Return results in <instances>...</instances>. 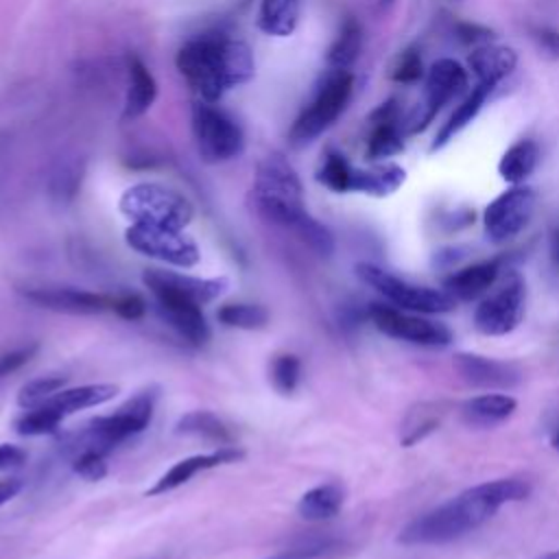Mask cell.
Returning <instances> with one entry per match:
<instances>
[{"mask_svg": "<svg viewBox=\"0 0 559 559\" xmlns=\"http://www.w3.org/2000/svg\"><path fill=\"white\" fill-rule=\"evenodd\" d=\"M295 234H297L299 240H304L317 255H321V258L332 255V251H334V236H332V231H330L323 223H319L317 218L308 216V218L295 229Z\"/></svg>", "mask_w": 559, "mask_h": 559, "instance_id": "38", "label": "cell"}, {"mask_svg": "<svg viewBox=\"0 0 559 559\" xmlns=\"http://www.w3.org/2000/svg\"><path fill=\"white\" fill-rule=\"evenodd\" d=\"M192 133L197 151L207 164H221L238 157L245 146L240 127L214 103H197L192 107Z\"/></svg>", "mask_w": 559, "mask_h": 559, "instance_id": "9", "label": "cell"}, {"mask_svg": "<svg viewBox=\"0 0 559 559\" xmlns=\"http://www.w3.org/2000/svg\"><path fill=\"white\" fill-rule=\"evenodd\" d=\"M66 384V376H41L35 380H28L20 393H17V404L22 408H33L46 402L50 395L61 391Z\"/></svg>", "mask_w": 559, "mask_h": 559, "instance_id": "37", "label": "cell"}, {"mask_svg": "<svg viewBox=\"0 0 559 559\" xmlns=\"http://www.w3.org/2000/svg\"><path fill=\"white\" fill-rule=\"evenodd\" d=\"M528 493L531 485L522 478L485 480L411 520L400 531L397 542L404 546H432L454 542L489 522L504 504L520 502Z\"/></svg>", "mask_w": 559, "mask_h": 559, "instance_id": "1", "label": "cell"}, {"mask_svg": "<svg viewBox=\"0 0 559 559\" xmlns=\"http://www.w3.org/2000/svg\"><path fill=\"white\" fill-rule=\"evenodd\" d=\"M406 179V170L393 162L376 164L371 168H354L349 192H362L371 197L393 194Z\"/></svg>", "mask_w": 559, "mask_h": 559, "instance_id": "25", "label": "cell"}, {"mask_svg": "<svg viewBox=\"0 0 559 559\" xmlns=\"http://www.w3.org/2000/svg\"><path fill=\"white\" fill-rule=\"evenodd\" d=\"M109 310L124 321H140L146 314V301L138 293H122L111 297Z\"/></svg>", "mask_w": 559, "mask_h": 559, "instance_id": "41", "label": "cell"}, {"mask_svg": "<svg viewBox=\"0 0 559 559\" xmlns=\"http://www.w3.org/2000/svg\"><path fill=\"white\" fill-rule=\"evenodd\" d=\"M493 87H496V85H491V83L478 81L476 87H472V92L454 107V111L450 114V118L441 124V129L437 131L435 142H432L430 148L437 151V148L445 146L450 140H454V135H456L459 131H463V129L478 116V111L483 109V105H485V100L489 98V94L493 92Z\"/></svg>", "mask_w": 559, "mask_h": 559, "instance_id": "24", "label": "cell"}, {"mask_svg": "<svg viewBox=\"0 0 559 559\" xmlns=\"http://www.w3.org/2000/svg\"><path fill=\"white\" fill-rule=\"evenodd\" d=\"M253 205L266 221L293 231L310 216L304 205V186L295 168L277 153L266 155L258 164Z\"/></svg>", "mask_w": 559, "mask_h": 559, "instance_id": "3", "label": "cell"}, {"mask_svg": "<svg viewBox=\"0 0 559 559\" xmlns=\"http://www.w3.org/2000/svg\"><path fill=\"white\" fill-rule=\"evenodd\" d=\"M35 352H37V345H28V347H20V349H11V352L2 354L0 356V380L15 373L20 367H24Z\"/></svg>", "mask_w": 559, "mask_h": 559, "instance_id": "42", "label": "cell"}, {"mask_svg": "<svg viewBox=\"0 0 559 559\" xmlns=\"http://www.w3.org/2000/svg\"><path fill=\"white\" fill-rule=\"evenodd\" d=\"M31 304L66 314H98L109 310L111 297L74 286H33L20 290Z\"/></svg>", "mask_w": 559, "mask_h": 559, "instance_id": "16", "label": "cell"}, {"mask_svg": "<svg viewBox=\"0 0 559 559\" xmlns=\"http://www.w3.org/2000/svg\"><path fill=\"white\" fill-rule=\"evenodd\" d=\"M218 323L236 330H262L269 323V310L260 304H223L216 312Z\"/></svg>", "mask_w": 559, "mask_h": 559, "instance_id": "32", "label": "cell"}, {"mask_svg": "<svg viewBox=\"0 0 559 559\" xmlns=\"http://www.w3.org/2000/svg\"><path fill=\"white\" fill-rule=\"evenodd\" d=\"M467 87V70L454 59H439L430 66L424 85V103L406 120V131L417 133L430 124L437 111Z\"/></svg>", "mask_w": 559, "mask_h": 559, "instance_id": "14", "label": "cell"}, {"mask_svg": "<svg viewBox=\"0 0 559 559\" xmlns=\"http://www.w3.org/2000/svg\"><path fill=\"white\" fill-rule=\"evenodd\" d=\"M548 258L555 273L559 275V225H555L548 234Z\"/></svg>", "mask_w": 559, "mask_h": 559, "instance_id": "48", "label": "cell"}, {"mask_svg": "<svg viewBox=\"0 0 559 559\" xmlns=\"http://www.w3.org/2000/svg\"><path fill=\"white\" fill-rule=\"evenodd\" d=\"M166 280L177 286L181 293L190 295L194 301H199L201 306L218 299L227 288H229V282L225 277H192V275H186V273H175V271H164Z\"/></svg>", "mask_w": 559, "mask_h": 559, "instance_id": "31", "label": "cell"}, {"mask_svg": "<svg viewBox=\"0 0 559 559\" xmlns=\"http://www.w3.org/2000/svg\"><path fill=\"white\" fill-rule=\"evenodd\" d=\"M72 469L74 474H79L81 478L85 480H103L107 476V461H105V452L100 450H92V448H85V450H79L72 459Z\"/></svg>", "mask_w": 559, "mask_h": 559, "instance_id": "39", "label": "cell"}, {"mask_svg": "<svg viewBox=\"0 0 559 559\" xmlns=\"http://www.w3.org/2000/svg\"><path fill=\"white\" fill-rule=\"evenodd\" d=\"M367 317L376 330L397 341L415 343L421 347H445L452 343V332L443 323L408 314L386 304H369Z\"/></svg>", "mask_w": 559, "mask_h": 559, "instance_id": "13", "label": "cell"}, {"mask_svg": "<svg viewBox=\"0 0 559 559\" xmlns=\"http://www.w3.org/2000/svg\"><path fill=\"white\" fill-rule=\"evenodd\" d=\"M354 271L362 284L378 290L386 301H391L400 310L419 312V314H441V312L454 310V306H456V301L445 290L415 286L376 264L358 262L354 266Z\"/></svg>", "mask_w": 559, "mask_h": 559, "instance_id": "8", "label": "cell"}, {"mask_svg": "<svg viewBox=\"0 0 559 559\" xmlns=\"http://www.w3.org/2000/svg\"><path fill=\"white\" fill-rule=\"evenodd\" d=\"M299 22V0H260L258 26L266 35L288 37Z\"/></svg>", "mask_w": 559, "mask_h": 559, "instance_id": "29", "label": "cell"}, {"mask_svg": "<svg viewBox=\"0 0 559 559\" xmlns=\"http://www.w3.org/2000/svg\"><path fill=\"white\" fill-rule=\"evenodd\" d=\"M454 371L459 373V378L474 386V389H513L515 384H520L522 373L513 362L507 360H496L483 354H472V352H461L454 356L452 360Z\"/></svg>", "mask_w": 559, "mask_h": 559, "instance_id": "15", "label": "cell"}, {"mask_svg": "<svg viewBox=\"0 0 559 559\" xmlns=\"http://www.w3.org/2000/svg\"><path fill=\"white\" fill-rule=\"evenodd\" d=\"M330 548V544H310V546H299V548H290V550H282V552H275L271 557H264V559H317L321 557L325 550Z\"/></svg>", "mask_w": 559, "mask_h": 559, "instance_id": "45", "label": "cell"}, {"mask_svg": "<svg viewBox=\"0 0 559 559\" xmlns=\"http://www.w3.org/2000/svg\"><path fill=\"white\" fill-rule=\"evenodd\" d=\"M157 395H159L157 389L153 386L144 389L135 397L127 400L111 415H100L90 419L74 441V452L92 448L107 454L114 445L142 432L153 419Z\"/></svg>", "mask_w": 559, "mask_h": 559, "instance_id": "4", "label": "cell"}, {"mask_svg": "<svg viewBox=\"0 0 559 559\" xmlns=\"http://www.w3.org/2000/svg\"><path fill=\"white\" fill-rule=\"evenodd\" d=\"M142 284L155 297L159 317L188 343L205 345L210 341V325L201 310L203 306L190 295L181 293L177 286H173L162 269H146L142 273Z\"/></svg>", "mask_w": 559, "mask_h": 559, "instance_id": "7", "label": "cell"}, {"mask_svg": "<svg viewBox=\"0 0 559 559\" xmlns=\"http://www.w3.org/2000/svg\"><path fill=\"white\" fill-rule=\"evenodd\" d=\"M537 194L528 186H513L500 192L483 212V227L491 242L502 245L515 238L533 218Z\"/></svg>", "mask_w": 559, "mask_h": 559, "instance_id": "12", "label": "cell"}, {"mask_svg": "<svg viewBox=\"0 0 559 559\" xmlns=\"http://www.w3.org/2000/svg\"><path fill=\"white\" fill-rule=\"evenodd\" d=\"M354 92V74L349 70H332L319 85L314 98L295 118L288 138L293 144H308L319 138L343 114Z\"/></svg>", "mask_w": 559, "mask_h": 559, "instance_id": "6", "label": "cell"}, {"mask_svg": "<svg viewBox=\"0 0 559 559\" xmlns=\"http://www.w3.org/2000/svg\"><path fill=\"white\" fill-rule=\"evenodd\" d=\"M467 63L478 81L498 85L502 79H507L515 70L518 55L509 46L480 44L472 50V55L467 57Z\"/></svg>", "mask_w": 559, "mask_h": 559, "instance_id": "22", "label": "cell"}, {"mask_svg": "<svg viewBox=\"0 0 559 559\" xmlns=\"http://www.w3.org/2000/svg\"><path fill=\"white\" fill-rule=\"evenodd\" d=\"M537 559H559V548H557V550H548V552L539 555Z\"/></svg>", "mask_w": 559, "mask_h": 559, "instance_id": "50", "label": "cell"}, {"mask_svg": "<svg viewBox=\"0 0 559 559\" xmlns=\"http://www.w3.org/2000/svg\"><path fill=\"white\" fill-rule=\"evenodd\" d=\"M124 240L133 251L170 266L192 269L201 260L199 245L188 234H183V229L131 223L124 231Z\"/></svg>", "mask_w": 559, "mask_h": 559, "instance_id": "10", "label": "cell"}, {"mask_svg": "<svg viewBox=\"0 0 559 559\" xmlns=\"http://www.w3.org/2000/svg\"><path fill=\"white\" fill-rule=\"evenodd\" d=\"M177 435L186 437H199L218 445H231L234 432L231 428L212 411H190L181 415L175 424Z\"/></svg>", "mask_w": 559, "mask_h": 559, "instance_id": "27", "label": "cell"}, {"mask_svg": "<svg viewBox=\"0 0 559 559\" xmlns=\"http://www.w3.org/2000/svg\"><path fill=\"white\" fill-rule=\"evenodd\" d=\"M118 384H109V382H96V384H81V386H70V389H61L55 395H50L46 402L52 406L55 411H59L63 417L83 411V408H94L100 406L109 400H114L118 395Z\"/></svg>", "mask_w": 559, "mask_h": 559, "instance_id": "23", "label": "cell"}, {"mask_svg": "<svg viewBox=\"0 0 559 559\" xmlns=\"http://www.w3.org/2000/svg\"><path fill=\"white\" fill-rule=\"evenodd\" d=\"M369 122H371V131L367 138V157L384 159L404 151L400 107L393 98L382 103L378 109H373L369 116Z\"/></svg>", "mask_w": 559, "mask_h": 559, "instance_id": "18", "label": "cell"}, {"mask_svg": "<svg viewBox=\"0 0 559 559\" xmlns=\"http://www.w3.org/2000/svg\"><path fill=\"white\" fill-rule=\"evenodd\" d=\"M441 424V411L435 404H419L415 411L408 413V417L404 419L402 426V445L411 448L417 441L426 439L430 432L437 430V426Z\"/></svg>", "mask_w": 559, "mask_h": 559, "instance_id": "34", "label": "cell"}, {"mask_svg": "<svg viewBox=\"0 0 559 559\" xmlns=\"http://www.w3.org/2000/svg\"><path fill=\"white\" fill-rule=\"evenodd\" d=\"M20 491H22V480L20 478H15V476L0 478V507L7 504L9 500H13Z\"/></svg>", "mask_w": 559, "mask_h": 559, "instance_id": "47", "label": "cell"}, {"mask_svg": "<svg viewBox=\"0 0 559 559\" xmlns=\"http://www.w3.org/2000/svg\"><path fill=\"white\" fill-rule=\"evenodd\" d=\"M127 96H124V109L122 118L124 120H135L148 111V107L155 103L157 96V83L151 70L138 59L129 57L127 59Z\"/></svg>", "mask_w": 559, "mask_h": 559, "instance_id": "21", "label": "cell"}, {"mask_svg": "<svg viewBox=\"0 0 559 559\" xmlns=\"http://www.w3.org/2000/svg\"><path fill=\"white\" fill-rule=\"evenodd\" d=\"M526 286L524 280L513 271L507 280L480 299L474 310V328L485 336H504L513 332L524 319Z\"/></svg>", "mask_w": 559, "mask_h": 559, "instance_id": "11", "label": "cell"}, {"mask_svg": "<svg viewBox=\"0 0 559 559\" xmlns=\"http://www.w3.org/2000/svg\"><path fill=\"white\" fill-rule=\"evenodd\" d=\"M421 74H424V66H421L419 50L415 46L404 48L391 66V79L395 83H415L421 79Z\"/></svg>", "mask_w": 559, "mask_h": 559, "instance_id": "40", "label": "cell"}, {"mask_svg": "<svg viewBox=\"0 0 559 559\" xmlns=\"http://www.w3.org/2000/svg\"><path fill=\"white\" fill-rule=\"evenodd\" d=\"M118 207L131 223L170 229H183L194 216L190 201L181 192L159 183H135L127 188Z\"/></svg>", "mask_w": 559, "mask_h": 559, "instance_id": "5", "label": "cell"}, {"mask_svg": "<svg viewBox=\"0 0 559 559\" xmlns=\"http://www.w3.org/2000/svg\"><path fill=\"white\" fill-rule=\"evenodd\" d=\"M66 417L55 411L52 406L48 404H39V406H33V408H26L15 421H13V428L17 435L22 437H41V435H52L59 430L61 421Z\"/></svg>", "mask_w": 559, "mask_h": 559, "instance_id": "33", "label": "cell"}, {"mask_svg": "<svg viewBox=\"0 0 559 559\" xmlns=\"http://www.w3.org/2000/svg\"><path fill=\"white\" fill-rule=\"evenodd\" d=\"M548 441H550L552 450L559 454V419H557V424L550 428V432H548Z\"/></svg>", "mask_w": 559, "mask_h": 559, "instance_id": "49", "label": "cell"}, {"mask_svg": "<svg viewBox=\"0 0 559 559\" xmlns=\"http://www.w3.org/2000/svg\"><path fill=\"white\" fill-rule=\"evenodd\" d=\"M518 408V400L509 393H483L461 404V419L469 428H493L507 421Z\"/></svg>", "mask_w": 559, "mask_h": 559, "instance_id": "20", "label": "cell"}, {"mask_svg": "<svg viewBox=\"0 0 559 559\" xmlns=\"http://www.w3.org/2000/svg\"><path fill=\"white\" fill-rule=\"evenodd\" d=\"M177 70L205 100L216 103L227 90L253 76V57L245 41L203 35L183 44L177 52Z\"/></svg>", "mask_w": 559, "mask_h": 559, "instance_id": "2", "label": "cell"}, {"mask_svg": "<svg viewBox=\"0 0 559 559\" xmlns=\"http://www.w3.org/2000/svg\"><path fill=\"white\" fill-rule=\"evenodd\" d=\"M245 456V452L236 445H221L214 452L207 454H192L188 459L177 461L175 465H170L148 489L146 496H162L166 491H173L181 485H186L192 476H197L199 472L218 467V465H227V463H236Z\"/></svg>", "mask_w": 559, "mask_h": 559, "instance_id": "17", "label": "cell"}, {"mask_svg": "<svg viewBox=\"0 0 559 559\" xmlns=\"http://www.w3.org/2000/svg\"><path fill=\"white\" fill-rule=\"evenodd\" d=\"M539 164V146L533 140L513 142L498 162V173L507 183H524Z\"/></svg>", "mask_w": 559, "mask_h": 559, "instance_id": "28", "label": "cell"}, {"mask_svg": "<svg viewBox=\"0 0 559 559\" xmlns=\"http://www.w3.org/2000/svg\"><path fill=\"white\" fill-rule=\"evenodd\" d=\"M531 37L535 39V44L552 59H559V31L550 28V26H533L531 28Z\"/></svg>", "mask_w": 559, "mask_h": 559, "instance_id": "43", "label": "cell"}, {"mask_svg": "<svg viewBox=\"0 0 559 559\" xmlns=\"http://www.w3.org/2000/svg\"><path fill=\"white\" fill-rule=\"evenodd\" d=\"M269 378L275 391L288 395L297 389L301 378V360L295 354H277L269 365Z\"/></svg>", "mask_w": 559, "mask_h": 559, "instance_id": "36", "label": "cell"}, {"mask_svg": "<svg viewBox=\"0 0 559 559\" xmlns=\"http://www.w3.org/2000/svg\"><path fill=\"white\" fill-rule=\"evenodd\" d=\"M360 46H362V28H360V24L349 15V17L343 20L336 39H334L332 46L328 48V63H330L334 70H347V68L358 59Z\"/></svg>", "mask_w": 559, "mask_h": 559, "instance_id": "30", "label": "cell"}, {"mask_svg": "<svg viewBox=\"0 0 559 559\" xmlns=\"http://www.w3.org/2000/svg\"><path fill=\"white\" fill-rule=\"evenodd\" d=\"M352 170H354V166L341 153L328 151L317 170V181L323 183L332 192H349Z\"/></svg>", "mask_w": 559, "mask_h": 559, "instance_id": "35", "label": "cell"}, {"mask_svg": "<svg viewBox=\"0 0 559 559\" xmlns=\"http://www.w3.org/2000/svg\"><path fill=\"white\" fill-rule=\"evenodd\" d=\"M26 461V452L13 443H0V472L20 467Z\"/></svg>", "mask_w": 559, "mask_h": 559, "instance_id": "46", "label": "cell"}, {"mask_svg": "<svg viewBox=\"0 0 559 559\" xmlns=\"http://www.w3.org/2000/svg\"><path fill=\"white\" fill-rule=\"evenodd\" d=\"M502 273V260L491 258L483 262L467 264L452 275L443 280V290L454 299V301H474L489 293V288L498 282Z\"/></svg>", "mask_w": 559, "mask_h": 559, "instance_id": "19", "label": "cell"}, {"mask_svg": "<svg viewBox=\"0 0 559 559\" xmlns=\"http://www.w3.org/2000/svg\"><path fill=\"white\" fill-rule=\"evenodd\" d=\"M345 502V491L336 483H323L312 489H308L299 502H297V513L306 522H325L338 515L341 507Z\"/></svg>", "mask_w": 559, "mask_h": 559, "instance_id": "26", "label": "cell"}, {"mask_svg": "<svg viewBox=\"0 0 559 559\" xmlns=\"http://www.w3.org/2000/svg\"><path fill=\"white\" fill-rule=\"evenodd\" d=\"M454 35L463 41V44H487V39H491V31L487 26L480 24H472V22H459L454 26Z\"/></svg>", "mask_w": 559, "mask_h": 559, "instance_id": "44", "label": "cell"}]
</instances>
